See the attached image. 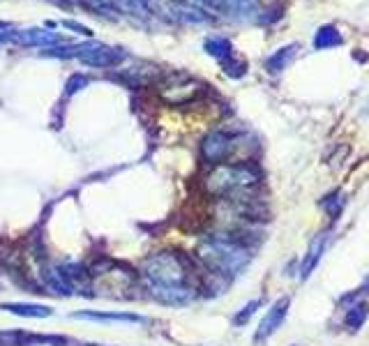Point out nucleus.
Wrapping results in <instances>:
<instances>
[{"label":"nucleus","mask_w":369,"mask_h":346,"mask_svg":"<svg viewBox=\"0 0 369 346\" xmlns=\"http://www.w3.org/2000/svg\"><path fill=\"white\" fill-rule=\"evenodd\" d=\"M37 282L44 294H51L58 298H67L77 291V287L72 284L70 277L63 273V268L56 266V263H49V261H44L42 266L37 268Z\"/></svg>","instance_id":"6e6552de"},{"label":"nucleus","mask_w":369,"mask_h":346,"mask_svg":"<svg viewBox=\"0 0 369 346\" xmlns=\"http://www.w3.org/2000/svg\"><path fill=\"white\" fill-rule=\"evenodd\" d=\"M243 229H224L217 233L203 236L197 247V259L203 263L208 273H217L233 280L252 261V242L245 238Z\"/></svg>","instance_id":"f03ea898"},{"label":"nucleus","mask_w":369,"mask_h":346,"mask_svg":"<svg viewBox=\"0 0 369 346\" xmlns=\"http://www.w3.org/2000/svg\"><path fill=\"white\" fill-rule=\"evenodd\" d=\"M137 280L152 300L162 305H190L199 296V280L190 261L176 252H155L139 266Z\"/></svg>","instance_id":"f257e3e1"},{"label":"nucleus","mask_w":369,"mask_h":346,"mask_svg":"<svg viewBox=\"0 0 369 346\" xmlns=\"http://www.w3.org/2000/svg\"><path fill=\"white\" fill-rule=\"evenodd\" d=\"M187 3L197 5L203 12L236 19V21H250V19H259L261 15L257 0H187Z\"/></svg>","instance_id":"423d86ee"},{"label":"nucleus","mask_w":369,"mask_h":346,"mask_svg":"<svg viewBox=\"0 0 369 346\" xmlns=\"http://www.w3.org/2000/svg\"><path fill=\"white\" fill-rule=\"evenodd\" d=\"M0 309L8 314L21 316V318H49L53 316V309L46 305H35V302H3Z\"/></svg>","instance_id":"f8f14e48"},{"label":"nucleus","mask_w":369,"mask_h":346,"mask_svg":"<svg viewBox=\"0 0 369 346\" xmlns=\"http://www.w3.org/2000/svg\"><path fill=\"white\" fill-rule=\"evenodd\" d=\"M206 86L199 79L190 77L185 72H171L162 74L157 81V95L159 99L166 102L171 106H185L192 104L194 99H199L203 95Z\"/></svg>","instance_id":"20e7f679"},{"label":"nucleus","mask_w":369,"mask_h":346,"mask_svg":"<svg viewBox=\"0 0 369 346\" xmlns=\"http://www.w3.org/2000/svg\"><path fill=\"white\" fill-rule=\"evenodd\" d=\"M369 316V305L367 302H353L346 311V328L351 332H358L365 325Z\"/></svg>","instance_id":"f3484780"},{"label":"nucleus","mask_w":369,"mask_h":346,"mask_svg":"<svg viewBox=\"0 0 369 346\" xmlns=\"http://www.w3.org/2000/svg\"><path fill=\"white\" fill-rule=\"evenodd\" d=\"M360 294H369V277H367V282H365V284H362V287H360L358 291H355V294H353V296H346V298H344V300H355V298H358Z\"/></svg>","instance_id":"393cba45"},{"label":"nucleus","mask_w":369,"mask_h":346,"mask_svg":"<svg viewBox=\"0 0 369 346\" xmlns=\"http://www.w3.org/2000/svg\"><path fill=\"white\" fill-rule=\"evenodd\" d=\"M261 307V300H252V302H247L243 309L238 311L236 316H233V323L236 325H245L247 321H250V318L254 316V311H257Z\"/></svg>","instance_id":"412c9836"},{"label":"nucleus","mask_w":369,"mask_h":346,"mask_svg":"<svg viewBox=\"0 0 369 346\" xmlns=\"http://www.w3.org/2000/svg\"><path fill=\"white\" fill-rule=\"evenodd\" d=\"M233 151H236V139L221 130L208 132L203 141H201V157H203L206 164L212 166L224 164L233 155Z\"/></svg>","instance_id":"0eeeda50"},{"label":"nucleus","mask_w":369,"mask_h":346,"mask_svg":"<svg viewBox=\"0 0 369 346\" xmlns=\"http://www.w3.org/2000/svg\"><path fill=\"white\" fill-rule=\"evenodd\" d=\"M63 26H65L67 30L79 32V35H86V37H90V35H92V30L88 28V26H83V23H79V21H63Z\"/></svg>","instance_id":"b1692460"},{"label":"nucleus","mask_w":369,"mask_h":346,"mask_svg":"<svg viewBox=\"0 0 369 346\" xmlns=\"http://www.w3.org/2000/svg\"><path fill=\"white\" fill-rule=\"evenodd\" d=\"M74 318L99 323H143L139 314H130V311H77Z\"/></svg>","instance_id":"9b49d317"},{"label":"nucleus","mask_w":369,"mask_h":346,"mask_svg":"<svg viewBox=\"0 0 369 346\" xmlns=\"http://www.w3.org/2000/svg\"><path fill=\"white\" fill-rule=\"evenodd\" d=\"M300 51V46L298 44H286V46H281V49H277L272 53L270 58L266 60V70L270 72V74H279V72H284L288 63L295 58V53Z\"/></svg>","instance_id":"4468645a"},{"label":"nucleus","mask_w":369,"mask_h":346,"mask_svg":"<svg viewBox=\"0 0 369 346\" xmlns=\"http://www.w3.org/2000/svg\"><path fill=\"white\" fill-rule=\"evenodd\" d=\"M203 49H206L208 56L217 58L219 63H224V60H229L233 56V44L226 37H221V35L208 37L206 42H203Z\"/></svg>","instance_id":"2eb2a0df"},{"label":"nucleus","mask_w":369,"mask_h":346,"mask_svg":"<svg viewBox=\"0 0 369 346\" xmlns=\"http://www.w3.org/2000/svg\"><path fill=\"white\" fill-rule=\"evenodd\" d=\"M51 3L60 5V8H72V0H51Z\"/></svg>","instance_id":"a878e982"},{"label":"nucleus","mask_w":369,"mask_h":346,"mask_svg":"<svg viewBox=\"0 0 369 346\" xmlns=\"http://www.w3.org/2000/svg\"><path fill=\"white\" fill-rule=\"evenodd\" d=\"M81 3L88 5V8L95 10V12H106V15H113V12H118L116 0H81Z\"/></svg>","instance_id":"4be33fe9"},{"label":"nucleus","mask_w":369,"mask_h":346,"mask_svg":"<svg viewBox=\"0 0 369 346\" xmlns=\"http://www.w3.org/2000/svg\"><path fill=\"white\" fill-rule=\"evenodd\" d=\"M344 42V37H341V32L335 28V26H321L317 30V35H314V49L323 51V49H332V46H341Z\"/></svg>","instance_id":"dca6fc26"},{"label":"nucleus","mask_w":369,"mask_h":346,"mask_svg":"<svg viewBox=\"0 0 369 346\" xmlns=\"http://www.w3.org/2000/svg\"><path fill=\"white\" fill-rule=\"evenodd\" d=\"M344 203H346L344 194H341V192H335V194H330V196H326V199L321 201V206H323L326 213L335 220V217H339L341 208H344Z\"/></svg>","instance_id":"6ab92c4d"},{"label":"nucleus","mask_w":369,"mask_h":346,"mask_svg":"<svg viewBox=\"0 0 369 346\" xmlns=\"http://www.w3.org/2000/svg\"><path fill=\"white\" fill-rule=\"evenodd\" d=\"M90 84V79L88 77H83V74H74V77L67 81V86H65V93L67 95H74V93H79L81 88H86Z\"/></svg>","instance_id":"5701e85b"},{"label":"nucleus","mask_w":369,"mask_h":346,"mask_svg":"<svg viewBox=\"0 0 369 346\" xmlns=\"http://www.w3.org/2000/svg\"><path fill=\"white\" fill-rule=\"evenodd\" d=\"M72 58H79L88 67L97 70H109L118 67L127 58V53L118 46H109L102 42H86V44H72Z\"/></svg>","instance_id":"39448f33"},{"label":"nucleus","mask_w":369,"mask_h":346,"mask_svg":"<svg viewBox=\"0 0 369 346\" xmlns=\"http://www.w3.org/2000/svg\"><path fill=\"white\" fill-rule=\"evenodd\" d=\"M261 185V169L252 162L238 164H217L203 178L206 194L215 199H240L252 196L254 189Z\"/></svg>","instance_id":"7ed1b4c3"},{"label":"nucleus","mask_w":369,"mask_h":346,"mask_svg":"<svg viewBox=\"0 0 369 346\" xmlns=\"http://www.w3.org/2000/svg\"><path fill=\"white\" fill-rule=\"evenodd\" d=\"M328 240H330V233H321L312 240V245L303 259V266H300V277H303V280H310V275L317 270L321 256H323L326 247H328Z\"/></svg>","instance_id":"9d476101"},{"label":"nucleus","mask_w":369,"mask_h":346,"mask_svg":"<svg viewBox=\"0 0 369 346\" xmlns=\"http://www.w3.org/2000/svg\"><path fill=\"white\" fill-rule=\"evenodd\" d=\"M157 0H116V8H123L134 17H148Z\"/></svg>","instance_id":"a211bd4d"},{"label":"nucleus","mask_w":369,"mask_h":346,"mask_svg":"<svg viewBox=\"0 0 369 346\" xmlns=\"http://www.w3.org/2000/svg\"><path fill=\"white\" fill-rule=\"evenodd\" d=\"M367 113H369V108H367Z\"/></svg>","instance_id":"cd10ccee"},{"label":"nucleus","mask_w":369,"mask_h":346,"mask_svg":"<svg viewBox=\"0 0 369 346\" xmlns=\"http://www.w3.org/2000/svg\"><path fill=\"white\" fill-rule=\"evenodd\" d=\"M171 15H176V21H185V23H206L210 21V17H208V12H203L201 8L192 3H173L169 8Z\"/></svg>","instance_id":"ddd939ff"},{"label":"nucleus","mask_w":369,"mask_h":346,"mask_svg":"<svg viewBox=\"0 0 369 346\" xmlns=\"http://www.w3.org/2000/svg\"><path fill=\"white\" fill-rule=\"evenodd\" d=\"M221 70H224L226 77H231V79H240V77H245V72H247V65L243 63V60H238V58H229V60H224L221 63Z\"/></svg>","instance_id":"aec40b11"},{"label":"nucleus","mask_w":369,"mask_h":346,"mask_svg":"<svg viewBox=\"0 0 369 346\" xmlns=\"http://www.w3.org/2000/svg\"><path fill=\"white\" fill-rule=\"evenodd\" d=\"M288 307H291V300H288V298H279V300L266 311V316L261 318L259 328H257V332H254V342L261 344V342H266V339H270L275 332H277L279 325L284 323V318L288 314Z\"/></svg>","instance_id":"1a4fd4ad"},{"label":"nucleus","mask_w":369,"mask_h":346,"mask_svg":"<svg viewBox=\"0 0 369 346\" xmlns=\"http://www.w3.org/2000/svg\"><path fill=\"white\" fill-rule=\"evenodd\" d=\"M65 346H99V344H88V342H65Z\"/></svg>","instance_id":"bb28decb"}]
</instances>
